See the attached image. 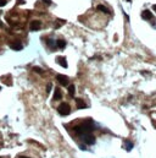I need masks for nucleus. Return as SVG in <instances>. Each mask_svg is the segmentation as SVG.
Segmentation results:
<instances>
[{"instance_id":"17","label":"nucleus","mask_w":156,"mask_h":158,"mask_svg":"<svg viewBox=\"0 0 156 158\" xmlns=\"http://www.w3.org/2000/svg\"><path fill=\"white\" fill-rule=\"evenodd\" d=\"M6 0H0V7H3V6H5L6 5Z\"/></svg>"},{"instance_id":"2","label":"nucleus","mask_w":156,"mask_h":158,"mask_svg":"<svg viewBox=\"0 0 156 158\" xmlns=\"http://www.w3.org/2000/svg\"><path fill=\"white\" fill-rule=\"evenodd\" d=\"M57 112L61 115H68L71 113V107H70L68 103H61L59 105V108H57Z\"/></svg>"},{"instance_id":"14","label":"nucleus","mask_w":156,"mask_h":158,"mask_svg":"<svg viewBox=\"0 0 156 158\" xmlns=\"http://www.w3.org/2000/svg\"><path fill=\"white\" fill-rule=\"evenodd\" d=\"M126 148H127L128 151H130V150L133 148V144H132V142H129V141H126Z\"/></svg>"},{"instance_id":"20","label":"nucleus","mask_w":156,"mask_h":158,"mask_svg":"<svg viewBox=\"0 0 156 158\" xmlns=\"http://www.w3.org/2000/svg\"><path fill=\"white\" fill-rule=\"evenodd\" d=\"M18 1V4H25V0H17Z\"/></svg>"},{"instance_id":"18","label":"nucleus","mask_w":156,"mask_h":158,"mask_svg":"<svg viewBox=\"0 0 156 158\" xmlns=\"http://www.w3.org/2000/svg\"><path fill=\"white\" fill-rule=\"evenodd\" d=\"M51 87H53V85H51V83H49V85H48V87H47V92H48V93H50Z\"/></svg>"},{"instance_id":"9","label":"nucleus","mask_w":156,"mask_h":158,"mask_svg":"<svg viewBox=\"0 0 156 158\" xmlns=\"http://www.w3.org/2000/svg\"><path fill=\"white\" fill-rule=\"evenodd\" d=\"M76 104H77V107H78L79 109H84V108H87V104L84 103V101L81 99V98H77V99H76Z\"/></svg>"},{"instance_id":"12","label":"nucleus","mask_w":156,"mask_h":158,"mask_svg":"<svg viewBox=\"0 0 156 158\" xmlns=\"http://www.w3.org/2000/svg\"><path fill=\"white\" fill-rule=\"evenodd\" d=\"M75 92H76L75 85H70V86H68V94L73 97V96H75Z\"/></svg>"},{"instance_id":"5","label":"nucleus","mask_w":156,"mask_h":158,"mask_svg":"<svg viewBox=\"0 0 156 158\" xmlns=\"http://www.w3.org/2000/svg\"><path fill=\"white\" fill-rule=\"evenodd\" d=\"M83 140H84V142L88 145H93L95 142V137L92 135V134H88V135H84L83 136Z\"/></svg>"},{"instance_id":"23","label":"nucleus","mask_w":156,"mask_h":158,"mask_svg":"<svg viewBox=\"0 0 156 158\" xmlns=\"http://www.w3.org/2000/svg\"><path fill=\"white\" fill-rule=\"evenodd\" d=\"M0 89H1V87H0Z\"/></svg>"},{"instance_id":"7","label":"nucleus","mask_w":156,"mask_h":158,"mask_svg":"<svg viewBox=\"0 0 156 158\" xmlns=\"http://www.w3.org/2000/svg\"><path fill=\"white\" fill-rule=\"evenodd\" d=\"M142 17L144 20H151L152 19V14H151V11H149V10H144L142 12Z\"/></svg>"},{"instance_id":"11","label":"nucleus","mask_w":156,"mask_h":158,"mask_svg":"<svg viewBox=\"0 0 156 158\" xmlns=\"http://www.w3.org/2000/svg\"><path fill=\"white\" fill-rule=\"evenodd\" d=\"M59 99H61V92L59 88H56L54 93V101H59Z\"/></svg>"},{"instance_id":"15","label":"nucleus","mask_w":156,"mask_h":158,"mask_svg":"<svg viewBox=\"0 0 156 158\" xmlns=\"http://www.w3.org/2000/svg\"><path fill=\"white\" fill-rule=\"evenodd\" d=\"M48 45H49V47H50V48H51V49H54L55 47H56V45H55V43H54V41H53V39H49V41H48Z\"/></svg>"},{"instance_id":"10","label":"nucleus","mask_w":156,"mask_h":158,"mask_svg":"<svg viewBox=\"0 0 156 158\" xmlns=\"http://www.w3.org/2000/svg\"><path fill=\"white\" fill-rule=\"evenodd\" d=\"M96 9H98L99 11H102L104 14H110L109 9H107V7H105L104 5H98V6H96Z\"/></svg>"},{"instance_id":"1","label":"nucleus","mask_w":156,"mask_h":158,"mask_svg":"<svg viewBox=\"0 0 156 158\" xmlns=\"http://www.w3.org/2000/svg\"><path fill=\"white\" fill-rule=\"evenodd\" d=\"M75 130H76V132H77L78 135L84 136V135L92 134V131L94 130V128H93V125H92V121H90V124H88V121H87V123H83L82 125L77 126Z\"/></svg>"},{"instance_id":"22","label":"nucleus","mask_w":156,"mask_h":158,"mask_svg":"<svg viewBox=\"0 0 156 158\" xmlns=\"http://www.w3.org/2000/svg\"><path fill=\"white\" fill-rule=\"evenodd\" d=\"M20 158H27V157H20Z\"/></svg>"},{"instance_id":"4","label":"nucleus","mask_w":156,"mask_h":158,"mask_svg":"<svg viewBox=\"0 0 156 158\" xmlns=\"http://www.w3.org/2000/svg\"><path fill=\"white\" fill-rule=\"evenodd\" d=\"M40 27H41V23H40V21H38V20L32 21V22H31V26H29L31 31H38Z\"/></svg>"},{"instance_id":"6","label":"nucleus","mask_w":156,"mask_h":158,"mask_svg":"<svg viewBox=\"0 0 156 158\" xmlns=\"http://www.w3.org/2000/svg\"><path fill=\"white\" fill-rule=\"evenodd\" d=\"M9 45H10V48L14 49V50H21V49L23 48L20 42H12V43H10Z\"/></svg>"},{"instance_id":"13","label":"nucleus","mask_w":156,"mask_h":158,"mask_svg":"<svg viewBox=\"0 0 156 158\" xmlns=\"http://www.w3.org/2000/svg\"><path fill=\"white\" fill-rule=\"evenodd\" d=\"M56 47H59V48H65L66 47V42L65 41H62V39H60V41H57L56 42Z\"/></svg>"},{"instance_id":"8","label":"nucleus","mask_w":156,"mask_h":158,"mask_svg":"<svg viewBox=\"0 0 156 158\" xmlns=\"http://www.w3.org/2000/svg\"><path fill=\"white\" fill-rule=\"evenodd\" d=\"M56 61H57V64H60L62 68H67L66 58H63V56H59V58H56Z\"/></svg>"},{"instance_id":"21","label":"nucleus","mask_w":156,"mask_h":158,"mask_svg":"<svg viewBox=\"0 0 156 158\" xmlns=\"http://www.w3.org/2000/svg\"><path fill=\"white\" fill-rule=\"evenodd\" d=\"M152 10H154V11L156 12V5H152Z\"/></svg>"},{"instance_id":"19","label":"nucleus","mask_w":156,"mask_h":158,"mask_svg":"<svg viewBox=\"0 0 156 158\" xmlns=\"http://www.w3.org/2000/svg\"><path fill=\"white\" fill-rule=\"evenodd\" d=\"M44 1H45L47 5H50V4H51V0H44Z\"/></svg>"},{"instance_id":"16","label":"nucleus","mask_w":156,"mask_h":158,"mask_svg":"<svg viewBox=\"0 0 156 158\" xmlns=\"http://www.w3.org/2000/svg\"><path fill=\"white\" fill-rule=\"evenodd\" d=\"M33 70L35 71V72H38V74H43V69H41V68H38V66H35V68H33Z\"/></svg>"},{"instance_id":"3","label":"nucleus","mask_w":156,"mask_h":158,"mask_svg":"<svg viewBox=\"0 0 156 158\" xmlns=\"http://www.w3.org/2000/svg\"><path fill=\"white\" fill-rule=\"evenodd\" d=\"M56 80H57L59 83L62 85V86H68V78L65 75H57L56 76Z\"/></svg>"}]
</instances>
